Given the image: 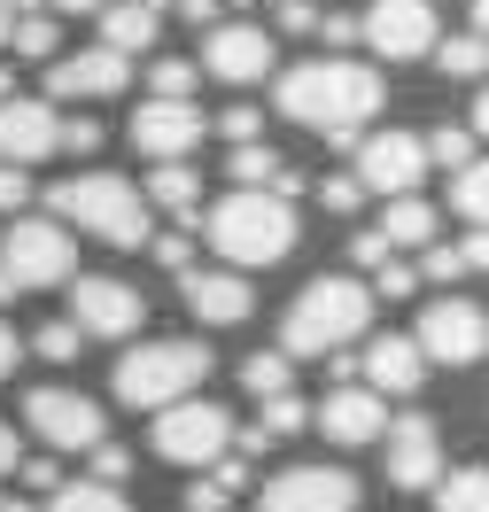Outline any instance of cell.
Instances as JSON below:
<instances>
[{"mask_svg":"<svg viewBox=\"0 0 489 512\" xmlns=\"http://www.w3.org/2000/svg\"><path fill=\"white\" fill-rule=\"evenodd\" d=\"M381 101H389L381 70H373V63H350V55L295 63V70H280V86H272V109L295 117V125H311V132H326V148H334V156H350V148H358V125H365V117H381Z\"/></svg>","mask_w":489,"mask_h":512,"instance_id":"cell-1","label":"cell"},{"mask_svg":"<svg viewBox=\"0 0 489 512\" xmlns=\"http://www.w3.org/2000/svg\"><path fill=\"white\" fill-rule=\"evenodd\" d=\"M295 202H280V194L264 187H233L226 202H210V218H202V241L226 256L233 272H264V264H280V256L295 249Z\"/></svg>","mask_w":489,"mask_h":512,"instance_id":"cell-2","label":"cell"},{"mask_svg":"<svg viewBox=\"0 0 489 512\" xmlns=\"http://www.w3.org/2000/svg\"><path fill=\"white\" fill-rule=\"evenodd\" d=\"M365 326H373V288L350 280V272H326L288 303L280 319V350L288 357H326V350H350Z\"/></svg>","mask_w":489,"mask_h":512,"instance_id":"cell-3","label":"cell"},{"mask_svg":"<svg viewBox=\"0 0 489 512\" xmlns=\"http://www.w3.org/2000/svg\"><path fill=\"white\" fill-rule=\"evenodd\" d=\"M47 202H55V218H63V225L94 233V241H109V249H148V233H156L148 194L132 187L125 171H78V179H63Z\"/></svg>","mask_w":489,"mask_h":512,"instance_id":"cell-4","label":"cell"},{"mask_svg":"<svg viewBox=\"0 0 489 512\" xmlns=\"http://www.w3.org/2000/svg\"><path fill=\"white\" fill-rule=\"evenodd\" d=\"M202 373H210V350L187 342V334H163V342H132V350L117 357L109 388H117V404H132V412H163V404L195 396Z\"/></svg>","mask_w":489,"mask_h":512,"instance_id":"cell-5","label":"cell"},{"mask_svg":"<svg viewBox=\"0 0 489 512\" xmlns=\"http://www.w3.org/2000/svg\"><path fill=\"white\" fill-rule=\"evenodd\" d=\"M70 264H78V241H70L63 218H8V233H0V272H8V288H63Z\"/></svg>","mask_w":489,"mask_h":512,"instance_id":"cell-6","label":"cell"},{"mask_svg":"<svg viewBox=\"0 0 489 512\" xmlns=\"http://www.w3.org/2000/svg\"><path fill=\"white\" fill-rule=\"evenodd\" d=\"M156 458L171 466H210L218 450H233V412L226 404H210V396H179V404H163L156 412Z\"/></svg>","mask_w":489,"mask_h":512,"instance_id":"cell-7","label":"cell"},{"mask_svg":"<svg viewBox=\"0 0 489 512\" xmlns=\"http://www.w3.org/2000/svg\"><path fill=\"white\" fill-rule=\"evenodd\" d=\"M427 365H482L489 357V311L466 303V295H443V303H420V326H412Z\"/></svg>","mask_w":489,"mask_h":512,"instance_id":"cell-8","label":"cell"},{"mask_svg":"<svg viewBox=\"0 0 489 512\" xmlns=\"http://www.w3.org/2000/svg\"><path fill=\"white\" fill-rule=\"evenodd\" d=\"M148 319V295L132 288V280H109V272H70V326L78 334H94V342H132Z\"/></svg>","mask_w":489,"mask_h":512,"instance_id":"cell-9","label":"cell"},{"mask_svg":"<svg viewBox=\"0 0 489 512\" xmlns=\"http://www.w3.org/2000/svg\"><path fill=\"white\" fill-rule=\"evenodd\" d=\"M202 132H210V117L195 109V94H148L132 109V156H148V163L195 156Z\"/></svg>","mask_w":489,"mask_h":512,"instance_id":"cell-10","label":"cell"},{"mask_svg":"<svg viewBox=\"0 0 489 512\" xmlns=\"http://www.w3.org/2000/svg\"><path fill=\"white\" fill-rule=\"evenodd\" d=\"M358 39L373 55H389V63H427V47H435V8H427V0H365Z\"/></svg>","mask_w":489,"mask_h":512,"instance_id":"cell-11","label":"cell"},{"mask_svg":"<svg viewBox=\"0 0 489 512\" xmlns=\"http://www.w3.org/2000/svg\"><path fill=\"white\" fill-rule=\"evenodd\" d=\"M24 427L47 450H94L101 443V404L78 396V388H32L24 396Z\"/></svg>","mask_w":489,"mask_h":512,"instance_id":"cell-12","label":"cell"},{"mask_svg":"<svg viewBox=\"0 0 489 512\" xmlns=\"http://www.w3.org/2000/svg\"><path fill=\"white\" fill-rule=\"evenodd\" d=\"M257 512H358V481L342 466H288L264 481Z\"/></svg>","mask_w":489,"mask_h":512,"instance_id":"cell-13","label":"cell"},{"mask_svg":"<svg viewBox=\"0 0 489 512\" xmlns=\"http://www.w3.org/2000/svg\"><path fill=\"white\" fill-rule=\"evenodd\" d=\"M132 78V55H117V47H78V55H47V94L55 101H109L125 94Z\"/></svg>","mask_w":489,"mask_h":512,"instance_id":"cell-14","label":"cell"},{"mask_svg":"<svg viewBox=\"0 0 489 512\" xmlns=\"http://www.w3.org/2000/svg\"><path fill=\"white\" fill-rule=\"evenodd\" d=\"M202 70L218 78V86H257L264 70H272V32L264 24H210L202 32Z\"/></svg>","mask_w":489,"mask_h":512,"instance_id":"cell-15","label":"cell"},{"mask_svg":"<svg viewBox=\"0 0 489 512\" xmlns=\"http://www.w3.org/2000/svg\"><path fill=\"white\" fill-rule=\"evenodd\" d=\"M350 156H358V187L365 194H412L427 179V148L412 140V132H373V140L358 132Z\"/></svg>","mask_w":489,"mask_h":512,"instance_id":"cell-16","label":"cell"},{"mask_svg":"<svg viewBox=\"0 0 489 512\" xmlns=\"http://www.w3.org/2000/svg\"><path fill=\"white\" fill-rule=\"evenodd\" d=\"M381 435H389L381 466H389L396 489H435V474H443V435H435V419H427V412H404V419H389Z\"/></svg>","mask_w":489,"mask_h":512,"instance_id":"cell-17","label":"cell"},{"mask_svg":"<svg viewBox=\"0 0 489 512\" xmlns=\"http://www.w3.org/2000/svg\"><path fill=\"white\" fill-rule=\"evenodd\" d=\"M179 303H187L202 326H241L257 311V288H249V272H233V264H218V272L187 264V272H179Z\"/></svg>","mask_w":489,"mask_h":512,"instance_id":"cell-18","label":"cell"},{"mask_svg":"<svg viewBox=\"0 0 489 512\" xmlns=\"http://www.w3.org/2000/svg\"><path fill=\"white\" fill-rule=\"evenodd\" d=\"M319 435L326 443H342V450H358V443H381V427H389V412H381V396L365 381H334V396H326L319 412Z\"/></svg>","mask_w":489,"mask_h":512,"instance_id":"cell-19","label":"cell"},{"mask_svg":"<svg viewBox=\"0 0 489 512\" xmlns=\"http://www.w3.org/2000/svg\"><path fill=\"white\" fill-rule=\"evenodd\" d=\"M55 132H63L55 101H32V94H8V101H0V163L55 156Z\"/></svg>","mask_w":489,"mask_h":512,"instance_id":"cell-20","label":"cell"},{"mask_svg":"<svg viewBox=\"0 0 489 512\" xmlns=\"http://www.w3.org/2000/svg\"><path fill=\"white\" fill-rule=\"evenodd\" d=\"M358 381L373 388V396H420V381H427L420 342H412V334H381V342H365Z\"/></svg>","mask_w":489,"mask_h":512,"instance_id":"cell-21","label":"cell"},{"mask_svg":"<svg viewBox=\"0 0 489 512\" xmlns=\"http://www.w3.org/2000/svg\"><path fill=\"white\" fill-rule=\"evenodd\" d=\"M101 47H117V55H148L163 32V0H101Z\"/></svg>","mask_w":489,"mask_h":512,"instance_id":"cell-22","label":"cell"},{"mask_svg":"<svg viewBox=\"0 0 489 512\" xmlns=\"http://www.w3.org/2000/svg\"><path fill=\"white\" fill-rule=\"evenodd\" d=\"M148 210H171V218H187L195 225V202H202V179H195V163L187 156H171V163H156V171H148Z\"/></svg>","mask_w":489,"mask_h":512,"instance_id":"cell-23","label":"cell"},{"mask_svg":"<svg viewBox=\"0 0 489 512\" xmlns=\"http://www.w3.org/2000/svg\"><path fill=\"white\" fill-rule=\"evenodd\" d=\"M381 241H389V249H427V241H435V210H427L420 194H389V210H381Z\"/></svg>","mask_w":489,"mask_h":512,"instance_id":"cell-24","label":"cell"},{"mask_svg":"<svg viewBox=\"0 0 489 512\" xmlns=\"http://www.w3.org/2000/svg\"><path fill=\"white\" fill-rule=\"evenodd\" d=\"M63 47V32H55V16L47 8H24V16H8V55H24V63H47Z\"/></svg>","mask_w":489,"mask_h":512,"instance_id":"cell-25","label":"cell"},{"mask_svg":"<svg viewBox=\"0 0 489 512\" xmlns=\"http://www.w3.org/2000/svg\"><path fill=\"white\" fill-rule=\"evenodd\" d=\"M435 512H489V466L435 474Z\"/></svg>","mask_w":489,"mask_h":512,"instance_id":"cell-26","label":"cell"},{"mask_svg":"<svg viewBox=\"0 0 489 512\" xmlns=\"http://www.w3.org/2000/svg\"><path fill=\"white\" fill-rule=\"evenodd\" d=\"M427 63H443V78H489V39L482 32H458V39H435Z\"/></svg>","mask_w":489,"mask_h":512,"instance_id":"cell-27","label":"cell"},{"mask_svg":"<svg viewBox=\"0 0 489 512\" xmlns=\"http://www.w3.org/2000/svg\"><path fill=\"white\" fill-rule=\"evenodd\" d=\"M47 512H132V505L117 481H63V489H47Z\"/></svg>","mask_w":489,"mask_h":512,"instance_id":"cell-28","label":"cell"},{"mask_svg":"<svg viewBox=\"0 0 489 512\" xmlns=\"http://www.w3.org/2000/svg\"><path fill=\"white\" fill-rule=\"evenodd\" d=\"M451 210H458L466 225H489V156H466V163H458Z\"/></svg>","mask_w":489,"mask_h":512,"instance_id":"cell-29","label":"cell"},{"mask_svg":"<svg viewBox=\"0 0 489 512\" xmlns=\"http://www.w3.org/2000/svg\"><path fill=\"white\" fill-rule=\"evenodd\" d=\"M226 179H233V187H272V179H280V156H272L264 140H233Z\"/></svg>","mask_w":489,"mask_h":512,"instance_id":"cell-30","label":"cell"},{"mask_svg":"<svg viewBox=\"0 0 489 512\" xmlns=\"http://www.w3.org/2000/svg\"><path fill=\"white\" fill-rule=\"evenodd\" d=\"M288 373H295V357H288V350L241 357V388H249V396H280V388H288Z\"/></svg>","mask_w":489,"mask_h":512,"instance_id":"cell-31","label":"cell"},{"mask_svg":"<svg viewBox=\"0 0 489 512\" xmlns=\"http://www.w3.org/2000/svg\"><path fill=\"white\" fill-rule=\"evenodd\" d=\"M264 404V435H272V443H280V435H303V427H311V404H303V396H295V388H280V396H257Z\"/></svg>","mask_w":489,"mask_h":512,"instance_id":"cell-32","label":"cell"},{"mask_svg":"<svg viewBox=\"0 0 489 512\" xmlns=\"http://www.w3.org/2000/svg\"><path fill=\"white\" fill-rule=\"evenodd\" d=\"M420 148H427V163H443V171H458V163L474 156V132H466V125H435V132L420 140Z\"/></svg>","mask_w":489,"mask_h":512,"instance_id":"cell-33","label":"cell"},{"mask_svg":"<svg viewBox=\"0 0 489 512\" xmlns=\"http://www.w3.org/2000/svg\"><path fill=\"white\" fill-rule=\"evenodd\" d=\"M319 210H334V218H358V210H365L358 171H334V179H319Z\"/></svg>","mask_w":489,"mask_h":512,"instance_id":"cell-34","label":"cell"},{"mask_svg":"<svg viewBox=\"0 0 489 512\" xmlns=\"http://www.w3.org/2000/svg\"><path fill=\"white\" fill-rule=\"evenodd\" d=\"M78 342H86V334H78L70 319H47V326L32 334V350L47 357V365H70V357H78Z\"/></svg>","mask_w":489,"mask_h":512,"instance_id":"cell-35","label":"cell"},{"mask_svg":"<svg viewBox=\"0 0 489 512\" xmlns=\"http://www.w3.org/2000/svg\"><path fill=\"white\" fill-rule=\"evenodd\" d=\"M148 256H156L163 272H187V264H195V233H187V225H171V233H148Z\"/></svg>","mask_w":489,"mask_h":512,"instance_id":"cell-36","label":"cell"},{"mask_svg":"<svg viewBox=\"0 0 489 512\" xmlns=\"http://www.w3.org/2000/svg\"><path fill=\"white\" fill-rule=\"evenodd\" d=\"M202 63H187V55H163L156 70H148V94H195Z\"/></svg>","mask_w":489,"mask_h":512,"instance_id":"cell-37","label":"cell"},{"mask_svg":"<svg viewBox=\"0 0 489 512\" xmlns=\"http://www.w3.org/2000/svg\"><path fill=\"white\" fill-rule=\"evenodd\" d=\"M458 272H466V264H458V241H427V256H420V280H435V288H451Z\"/></svg>","mask_w":489,"mask_h":512,"instance_id":"cell-38","label":"cell"},{"mask_svg":"<svg viewBox=\"0 0 489 512\" xmlns=\"http://www.w3.org/2000/svg\"><path fill=\"white\" fill-rule=\"evenodd\" d=\"M101 140H109L101 117H63V132H55V148H70V156H94Z\"/></svg>","mask_w":489,"mask_h":512,"instance_id":"cell-39","label":"cell"},{"mask_svg":"<svg viewBox=\"0 0 489 512\" xmlns=\"http://www.w3.org/2000/svg\"><path fill=\"white\" fill-rule=\"evenodd\" d=\"M373 288L389 295V303H404V295L420 288V272H412V264H396V256H381V264H373Z\"/></svg>","mask_w":489,"mask_h":512,"instance_id":"cell-40","label":"cell"},{"mask_svg":"<svg viewBox=\"0 0 489 512\" xmlns=\"http://www.w3.org/2000/svg\"><path fill=\"white\" fill-rule=\"evenodd\" d=\"M86 458H94V481H125V474H132V450H125V443H109V435H101Z\"/></svg>","mask_w":489,"mask_h":512,"instance_id":"cell-41","label":"cell"},{"mask_svg":"<svg viewBox=\"0 0 489 512\" xmlns=\"http://www.w3.org/2000/svg\"><path fill=\"white\" fill-rule=\"evenodd\" d=\"M32 202V179H24V163H0V218H16Z\"/></svg>","mask_w":489,"mask_h":512,"instance_id":"cell-42","label":"cell"},{"mask_svg":"<svg viewBox=\"0 0 489 512\" xmlns=\"http://www.w3.org/2000/svg\"><path fill=\"white\" fill-rule=\"evenodd\" d=\"M311 32H319L326 47H358V16H350V8H326V16L311 24Z\"/></svg>","mask_w":489,"mask_h":512,"instance_id":"cell-43","label":"cell"},{"mask_svg":"<svg viewBox=\"0 0 489 512\" xmlns=\"http://www.w3.org/2000/svg\"><path fill=\"white\" fill-rule=\"evenodd\" d=\"M381 256H396L389 241H381V225H365V233H350V264H358V272H373Z\"/></svg>","mask_w":489,"mask_h":512,"instance_id":"cell-44","label":"cell"},{"mask_svg":"<svg viewBox=\"0 0 489 512\" xmlns=\"http://www.w3.org/2000/svg\"><path fill=\"white\" fill-rule=\"evenodd\" d=\"M264 8H272V24H280V32H311V24H319V8H311V0H264Z\"/></svg>","mask_w":489,"mask_h":512,"instance_id":"cell-45","label":"cell"},{"mask_svg":"<svg viewBox=\"0 0 489 512\" xmlns=\"http://www.w3.org/2000/svg\"><path fill=\"white\" fill-rule=\"evenodd\" d=\"M210 125L226 132V140H257V109H249V101H233V109H218Z\"/></svg>","mask_w":489,"mask_h":512,"instance_id":"cell-46","label":"cell"},{"mask_svg":"<svg viewBox=\"0 0 489 512\" xmlns=\"http://www.w3.org/2000/svg\"><path fill=\"white\" fill-rule=\"evenodd\" d=\"M24 489H63V458H16Z\"/></svg>","mask_w":489,"mask_h":512,"instance_id":"cell-47","label":"cell"},{"mask_svg":"<svg viewBox=\"0 0 489 512\" xmlns=\"http://www.w3.org/2000/svg\"><path fill=\"white\" fill-rule=\"evenodd\" d=\"M458 264H466V272H489V225H474V233L458 241Z\"/></svg>","mask_w":489,"mask_h":512,"instance_id":"cell-48","label":"cell"},{"mask_svg":"<svg viewBox=\"0 0 489 512\" xmlns=\"http://www.w3.org/2000/svg\"><path fill=\"white\" fill-rule=\"evenodd\" d=\"M171 8H179V16H187V24H202V32H210V24H218V0H171Z\"/></svg>","mask_w":489,"mask_h":512,"instance_id":"cell-49","label":"cell"},{"mask_svg":"<svg viewBox=\"0 0 489 512\" xmlns=\"http://www.w3.org/2000/svg\"><path fill=\"white\" fill-rule=\"evenodd\" d=\"M16 357H24V342H16V326L0 319V381H8V373H16Z\"/></svg>","mask_w":489,"mask_h":512,"instance_id":"cell-50","label":"cell"},{"mask_svg":"<svg viewBox=\"0 0 489 512\" xmlns=\"http://www.w3.org/2000/svg\"><path fill=\"white\" fill-rule=\"evenodd\" d=\"M466 132H474V140H489V78H482V94H474V109H466Z\"/></svg>","mask_w":489,"mask_h":512,"instance_id":"cell-51","label":"cell"},{"mask_svg":"<svg viewBox=\"0 0 489 512\" xmlns=\"http://www.w3.org/2000/svg\"><path fill=\"white\" fill-rule=\"evenodd\" d=\"M16 458H24V443H16V427L0 419V474H16Z\"/></svg>","mask_w":489,"mask_h":512,"instance_id":"cell-52","label":"cell"},{"mask_svg":"<svg viewBox=\"0 0 489 512\" xmlns=\"http://www.w3.org/2000/svg\"><path fill=\"white\" fill-rule=\"evenodd\" d=\"M47 8H55V16H94L101 0H47Z\"/></svg>","mask_w":489,"mask_h":512,"instance_id":"cell-53","label":"cell"},{"mask_svg":"<svg viewBox=\"0 0 489 512\" xmlns=\"http://www.w3.org/2000/svg\"><path fill=\"white\" fill-rule=\"evenodd\" d=\"M474 32H482V39H489V0H474Z\"/></svg>","mask_w":489,"mask_h":512,"instance_id":"cell-54","label":"cell"},{"mask_svg":"<svg viewBox=\"0 0 489 512\" xmlns=\"http://www.w3.org/2000/svg\"><path fill=\"white\" fill-rule=\"evenodd\" d=\"M8 94H16V70H8V63H0V101H8Z\"/></svg>","mask_w":489,"mask_h":512,"instance_id":"cell-55","label":"cell"},{"mask_svg":"<svg viewBox=\"0 0 489 512\" xmlns=\"http://www.w3.org/2000/svg\"><path fill=\"white\" fill-rule=\"evenodd\" d=\"M8 16H16V8H8V0H0V47H8Z\"/></svg>","mask_w":489,"mask_h":512,"instance_id":"cell-56","label":"cell"},{"mask_svg":"<svg viewBox=\"0 0 489 512\" xmlns=\"http://www.w3.org/2000/svg\"><path fill=\"white\" fill-rule=\"evenodd\" d=\"M0 303H16V288H8V272H0Z\"/></svg>","mask_w":489,"mask_h":512,"instance_id":"cell-57","label":"cell"},{"mask_svg":"<svg viewBox=\"0 0 489 512\" xmlns=\"http://www.w3.org/2000/svg\"><path fill=\"white\" fill-rule=\"evenodd\" d=\"M226 512H233V505H226Z\"/></svg>","mask_w":489,"mask_h":512,"instance_id":"cell-58","label":"cell"}]
</instances>
